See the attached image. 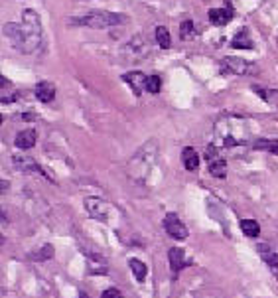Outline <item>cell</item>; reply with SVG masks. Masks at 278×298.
Returning <instances> with one entry per match:
<instances>
[{
    "label": "cell",
    "mask_w": 278,
    "mask_h": 298,
    "mask_svg": "<svg viewBox=\"0 0 278 298\" xmlns=\"http://www.w3.org/2000/svg\"><path fill=\"white\" fill-rule=\"evenodd\" d=\"M4 36L10 38V42L16 50L24 52V54H32L42 44V22L32 8H26V10H22L20 24L10 22L4 26Z\"/></svg>",
    "instance_id": "6da1fadb"
},
{
    "label": "cell",
    "mask_w": 278,
    "mask_h": 298,
    "mask_svg": "<svg viewBox=\"0 0 278 298\" xmlns=\"http://www.w3.org/2000/svg\"><path fill=\"white\" fill-rule=\"evenodd\" d=\"M215 140L223 148H235L239 144H247L253 138V127L245 117L225 115L215 123Z\"/></svg>",
    "instance_id": "7a4b0ae2"
},
{
    "label": "cell",
    "mask_w": 278,
    "mask_h": 298,
    "mask_svg": "<svg viewBox=\"0 0 278 298\" xmlns=\"http://www.w3.org/2000/svg\"><path fill=\"white\" fill-rule=\"evenodd\" d=\"M156 162H158V144L156 140H148L144 146H140L132 154L129 166H127V174L132 182L142 184L148 178L150 172L154 170Z\"/></svg>",
    "instance_id": "3957f363"
},
{
    "label": "cell",
    "mask_w": 278,
    "mask_h": 298,
    "mask_svg": "<svg viewBox=\"0 0 278 298\" xmlns=\"http://www.w3.org/2000/svg\"><path fill=\"white\" fill-rule=\"evenodd\" d=\"M127 22L129 18L125 14H116V12H89L79 18L67 20V24L71 26H89V28H111V26H121Z\"/></svg>",
    "instance_id": "277c9868"
},
{
    "label": "cell",
    "mask_w": 278,
    "mask_h": 298,
    "mask_svg": "<svg viewBox=\"0 0 278 298\" xmlns=\"http://www.w3.org/2000/svg\"><path fill=\"white\" fill-rule=\"evenodd\" d=\"M221 71L231 75H249L255 73L257 67H255V63L245 61L241 57H225L221 61Z\"/></svg>",
    "instance_id": "5b68a950"
},
{
    "label": "cell",
    "mask_w": 278,
    "mask_h": 298,
    "mask_svg": "<svg viewBox=\"0 0 278 298\" xmlns=\"http://www.w3.org/2000/svg\"><path fill=\"white\" fill-rule=\"evenodd\" d=\"M205 160H207L211 176H215V178H225L227 176V162L219 156V150L215 148V144H209L205 148Z\"/></svg>",
    "instance_id": "8992f818"
},
{
    "label": "cell",
    "mask_w": 278,
    "mask_h": 298,
    "mask_svg": "<svg viewBox=\"0 0 278 298\" xmlns=\"http://www.w3.org/2000/svg\"><path fill=\"white\" fill-rule=\"evenodd\" d=\"M85 209L97 221H107L109 219V204L101 198H85Z\"/></svg>",
    "instance_id": "52a82bcc"
},
{
    "label": "cell",
    "mask_w": 278,
    "mask_h": 298,
    "mask_svg": "<svg viewBox=\"0 0 278 298\" xmlns=\"http://www.w3.org/2000/svg\"><path fill=\"white\" fill-rule=\"evenodd\" d=\"M164 229H166V233L170 237L180 239V241L189 235V233H187V227L180 221V217H178L176 213H166V217H164Z\"/></svg>",
    "instance_id": "ba28073f"
},
{
    "label": "cell",
    "mask_w": 278,
    "mask_h": 298,
    "mask_svg": "<svg viewBox=\"0 0 278 298\" xmlns=\"http://www.w3.org/2000/svg\"><path fill=\"white\" fill-rule=\"evenodd\" d=\"M14 164H16L20 170H24V172H34V174H37V176H44L46 180L54 182V178H52L44 168L37 166L32 158H28V156H20V154H16V156H14Z\"/></svg>",
    "instance_id": "9c48e42d"
},
{
    "label": "cell",
    "mask_w": 278,
    "mask_h": 298,
    "mask_svg": "<svg viewBox=\"0 0 278 298\" xmlns=\"http://www.w3.org/2000/svg\"><path fill=\"white\" fill-rule=\"evenodd\" d=\"M123 81L129 83L132 93L136 95V97H140L142 91L146 89V75L142 73V71H129V73L123 75Z\"/></svg>",
    "instance_id": "30bf717a"
},
{
    "label": "cell",
    "mask_w": 278,
    "mask_h": 298,
    "mask_svg": "<svg viewBox=\"0 0 278 298\" xmlns=\"http://www.w3.org/2000/svg\"><path fill=\"white\" fill-rule=\"evenodd\" d=\"M36 140H37V134L34 129H24V131H20L18 134H16L14 144H16L20 150H30L36 144Z\"/></svg>",
    "instance_id": "8fae6325"
},
{
    "label": "cell",
    "mask_w": 278,
    "mask_h": 298,
    "mask_svg": "<svg viewBox=\"0 0 278 298\" xmlns=\"http://www.w3.org/2000/svg\"><path fill=\"white\" fill-rule=\"evenodd\" d=\"M233 20V8L225 6V8H213L209 10V22L215 26H225Z\"/></svg>",
    "instance_id": "7c38bea8"
},
{
    "label": "cell",
    "mask_w": 278,
    "mask_h": 298,
    "mask_svg": "<svg viewBox=\"0 0 278 298\" xmlns=\"http://www.w3.org/2000/svg\"><path fill=\"white\" fill-rule=\"evenodd\" d=\"M56 85L50 81H42L36 85V99L42 103H52L56 99Z\"/></svg>",
    "instance_id": "4fadbf2b"
},
{
    "label": "cell",
    "mask_w": 278,
    "mask_h": 298,
    "mask_svg": "<svg viewBox=\"0 0 278 298\" xmlns=\"http://www.w3.org/2000/svg\"><path fill=\"white\" fill-rule=\"evenodd\" d=\"M168 261H170V267H172L174 273L182 271L185 265H187L184 249H180V247H172V249L168 251Z\"/></svg>",
    "instance_id": "5bb4252c"
},
{
    "label": "cell",
    "mask_w": 278,
    "mask_h": 298,
    "mask_svg": "<svg viewBox=\"0 0 278 298\" xmlns=\"http://www.w3.org/2000/svg\"><path fill=\"white\" fill-rule=\"evenodd\" d=\"M231 46L237 48V50H253V48H255V44H253L251 34H249L247 28H241V30L235 34V38L231 40Z\"/></svg>",
    "instance_id": "9a60e30c"
},
{
    "label": "cell",
    "mask_w": 278,
    "mask_h": 298,
    "mask_svg": "<svg viewBox=\"0 0 278 298\" xmlns=\"http://www.w3.org/2000/svg\"><path fill=\"white\" fill-rule=\"evenodd\" d=\"M182 162H184L185 170L193 172V170L200 168V154L191 148V146H185V148L182 150Z\"/></svg>",
    "instance_id": "2e32d148"
},
{
    "label": "cell",
    "mask_w": 278,
    "mask_h": 298,
    "mask_svg": "<svg viewBox=\"0 0 278 298\" xmlns=\"http://www.w3.org/2000/svg\"><path fill=\"white\" fill-rule=\"evenodd\" d=\"M85 257H87V263H89V273L91 275H107V263L103 261L101 257L87 253V251H85Z\"/></svg>",
    "instance_id": "e0dca14e"
},
{
    "label": "cell",
    "mask_w": 278,
    "mask_h": 298,
    "mask_svg": "<svg viewBox=\"0 0 278 298\" xmlns=\"http://www.w3.org/2000/svg\"><path fill=\"white\" fill-rule=\"evenodd\" d=\"M259 253H260V257H262V261L266 263L272 271H278V253L276 251H272L268 245H259Z\"/></svg>",
    "instance_id": "ac0fdd59"
},
{
    "label": "cell",
    "mask_w": 278,
    "mask_h": 298,
    "mask_svg": "<svg viewBox=\"0 0 278 298\" xmlns=\"http://www.w3.org/2000/svg\"><path fill=\"white\" fill-rule=\"evenodd\" d=\"M253 148L266 150V152L276 154L278 156V138H259V140L253 142Z\"/></svg>",
    "instance_id": "d6986e66"
},
{
    "label": "cell",
    "mask_w": 278,
    "mask_h": 298,
    "mask_svg": "<svg viewBox=\"0 0 278 298\" xmlns=\"http://www.w3.org/2000/svg\"><path fill=\"white\" fill-rule=\"evenodd\" d=\"M129 265H130L132 275H134V279L138 280V282H144V279H146V273H148L146 265H144L142 261H138V259H130Z\"/></svg>",
    "instance_id": "ffe728a7"
},
{
    "label": "cell",
    "mask_w": 278,
    "mask_h": 298,
    "mask_svg": "<svg viewBox=\"0 0 278 298\" xmlns=\"http://www.w3.org/2000/svg\"><path fill=\"white\" fill-rule=\"evenodd\" d=\"M241 231L247 235V237H259L260 235V225L255 221V219H243L241 221Z\"/></svg>",
    "instance_id": "44dd1931"
},
{
    "label": "cell",
    "mask_w": 278,
    "mask_h": 298,
    "mask_svg": "<svg viewBox=\"0 0 278 298\" xmlns=\"http://www.w3.org/2000/svg\"><path fill=\"white\" fill-rule=\"evenodd\" d=\"M52 257H54V247L52 245H44V247L36 249L34 253H30V259L32 261H48Z\"/></svg>",
    "instance_id": "7402d4cb"
},
{
    "label": "cell",
    "mask_w": 278,
    "mask_h": 298,
    "mask_svg": "<svg viewBox=\"0 0 278 298\" xmlns=\"http://www.w3.org/2000/svg\"><path fill=\"white\" fill-rule=\"evenodd\" d=\"M156 42L162 50H168L172 46V38H170V32H168L166 26H158L156 28Z\"/></svg>",
    "instance_id": "603a6c76"
},
{
    "label": "cell",
    "mask_w": 278,
    "mask_h": 298,
    "mask_svg": "<svg viewBox=\"0 0 278 298\" xmlns=\"http://www.w3.org/2000/svg\"><path fill=\"white\" fill-rule=\"evenodd\" d=\"M160 87H162V81L158 75H150L146 77V91L152 95H158L160 93Z\"/></svg>",
    "instance_id": "cb8c5ba5"
},
{
    "label": "cell",
    "mask_w": 278,
    "mask_h": 298,
    "mask_svg": "<svg viewBox=\"0 0 278 298\" xmlns=\"http://www.w3.org/2000/svg\"><path fill=\"white\" fill-rule=\"evenodd\" d=\"M180 36H182V40H189V38L195 36V26H193L191 20H184V22H182V26H180Z\"/></svg>",
    "instance_id": "d4e9b609"
},
{
    "label": "cell",
    "mask_w": 278,
    "mask_h": 298,
    "mask_svg": "<svg viewBox=\"0 0 278 298\" xmlns=\"http://www.w3.org/2000/svg\"><path fill=\"white\" fill-rule=\"evenodd\" d=\"M105 296H121V290H116V288H109V290H105V292H103V298Z\"/></svg>",
    "instance_id": "484cf974"
}]
</instances>
